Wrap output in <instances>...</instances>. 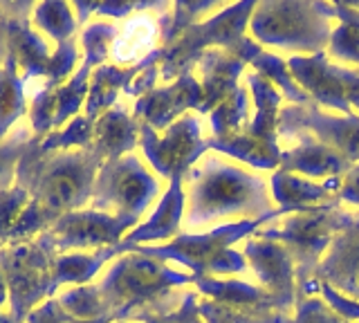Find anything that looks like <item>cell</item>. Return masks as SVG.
I'll list each match as a JSON object with an SVG mask.
<instances>
[{
	"instance_id": "1",
	"label": "cell",
	"mask_w": 359,
	"mask_h": 323,
	"mask_svg": "<svg viewBox=\"0 0 359 323\" xmlns=\"http://www.w3.org/2000/svg\"><path fill=\"white\" fill-rule=\"evenodd\" d=\"M34 137L16 169V182L29 195V205L16 220L7 245L27 242L50 231L61 216L90 205L97 173L104 160L93 149L39 153Z\"/></svg>"
},
{
	"instance_id": "2",
	"label": "cell",
	"mask_w": 359,
	"mask_h": 323,
	"mask_svg": "<svg viewBox=\"0 0 359 323\" xmlns=\"http://www.w3.org/2000/svg\"><path fill=\"white\" fill-rule=\"evenodd\" d=\"M196 276L177 272L168 263L140 252H126L108 267L97 283L112 321H137L166 317L180 308L184 296H175L180 285H194Z\"/></svg>"
},
{
	"instance_id": "3",
	"label": "cell",
	"mask_w": 359,
	"mask_h": 323,
	"mask_svg": "<svg viewBox=\"0 0 359 323\" xmlns=\"http://www.w3.org/2000/svg\"><path fill=\"white\" fill-rule=\"evenodd\" d=\"M200 162L184 177V182H189V188H184V225L189 229L207 227L229 216H247V220H252L274 211L263 177L220 158H202Z\"/></svg>"
},
{
	"instance_id": "4",
	"label": "cell",
	"mask_w": 359,
	"mask_h": 323,
	"mask_svg": "<svg viewBox=\"0 0 359 323\" xmlns=\"http://www.w3.org/2000/svg\"><path fill=\"white\" fill-rule=\"evenodd\" d=\"M256 5L258 3L254 0L227 5L207 20L184 29L168 48H162V81H175L184 74H194V68L207 50H227L247 65H252V61L265 52L254 39L245 36Z\"/></svg>"
},
{
	"instance_id": "5",
	"label": "cell",
	"mask_w": 359,
	"mask_h": 323,
	"mask_svg": "<svg viewBox=\"0 0 359 323\" xmlns=\"http://www.w3.org/2000/svg\"><path fill=\"white\" fill-rule=\"evenodd\" d=\"M285 209H274L261 218L238 220L229 225H220L207 233H180L166 245H137L130 247L140 254L164 263H180L189 267L194 276H220V274H238L247 270V259L243 252H236L233 245L245 240L250 233H256L265 222L285 216ZM128 249V252H130Z\"/></svg>"
},
{
	"instance_id": "6",
	"label": "cell",
	"mask_w": 359,
	"mask_h": 323,
	"mask_svg": "<svg viewBox=\"0 0 359 323\" xmlns=\"http://www.w3.org/2000/svg\"><path fill=\"white\" fill-rule=\"evenodd\" d=\"M258 46H274L303 54H319L330 43V20L308 0H263L250 20Z\"/></svg>"
},
{
	"instance_id": "7",
	"label": "cell",
	"mask_w": 359,
	"mask_h": 323,
	"mask_svg": "<svg viewBox=\"0 0 359 323\" xmlns=\"http://www.w3.org/2000/svg\"><path fill=\"white\" fill-rule=\"evenodd\" d=\"M355 222V214L339 207H325L310 214H294L278 227L258 229V238L276 240L285 245L297 265V287L317 278V267L323 261V252L330 249L332 240ZM297 289V296H299Z\"/></svg>"
},
{
	"instance_id": "8",
	"label": "cell",
	"mask_w": 359,
	"mask_h": 323,
	"mask_svg": "<svg viewBox=\"0 0 359 323\" xmlns=\"http://www.w3.org/2000/svg\"><path fill=\"white\" fill-rule=\"evenodd\" d=\"M59 256L50 231L0 249V270L9 289V315L25 323L29 312L52 298V265Z\"/></svg>"
},
{
	"instance_id": "9",
	"label": "cell",
	"mask_w": 359,
	"mask_h": 323,
	"mask_svg": "<svg viewBox=\"0 0 359 323\" xmlns=\"http://www.w3.org/2000/svg\"><path fill=\"white\" fill-rule=\"evenodd\" d=\"M160 195V182L137 155L104 162L97 173L90 209L112 216L142 218Z\"/></svg>"
},
{
	"instance_id": "10",
	"label": "cell",
	"mask_w": 359,
	"mask_h": 323,
	"mask_svg": "<svg viewBox=\"0 0 359 323\" xmlns=\"http://www.w3.org/2000/svg\"><path fill=\"white\" fill-rule=\"evenodd\" d=\"M140 149L153 171L171 180L177 175L187 177V173L209 153V144L202 139L200 119L194 113H187L168 126L162 137L149 124H142Z\"/></svg>"
},
{
	"instance_id": "11",
	"label": "cell",
	"mask_w": 359,
	"mask_h": 323,
	"mask_svg": "<svg viewBox=\"0 0 359 323\" xmlns=\"http://www.w3.org/2000/svg\"><path fill=\"white\" fill-rule=\"evenodd\" d=\"M287 68L317 106L339 110L344 115H355L353 110H359V68L334 65L325 52L290 57Z\"/></svg>"
},
{
	"instance_id": "12",
	"label": "cell",
	"mask_w": 359,
	"mask_h": 323,
	"mask_svg": "<svg viewBox=\"0 0 359 323\" xmlns=\"http://www.w3.org/2000/svg\"><path fill=\"white\" fill-rule=\"evenodd\" d=\"M278 135H310L348 162H359V115H328L310 102L306 106H285L278 113Z\"/></svg>"
},
{
	"instance_id": "13",
	"label": "cell",
	"mask_w": 359,
	"mask_h": 323,
	"mask_svg": "<svg viewBox=\"0 0 359 323\" xmlns=\"http://www.w3.org/2000/svg\"><path fill=\"white\" fill-rule=\"evenodd\" d=\"M140 225L137 218L112 216L95 209L70 211L50 227L56 252L119 247L121 240Z\"/></svg>"
},
{
	"instance_id": "14",
	"label": "cell",
	"mask_w": 359,
	"mask_h": 323,
	"mask_svg": "<svg viewBox=\"0 0 359 323\" xmlns=\"http://www.w3.org/2000/svg\"><path fill=\"white\" fill-rule=\"evenodd\" d=\"M243 256L252 265L263 289L276 296L290 312L297 310V265L285 245L265 238L245 242Z\"/></svg>"
},
{
	"instance_id": "15",
	"label": "cell",
	"mask_w": 359,
	"mask_h": 323,
	"mask_svg": "<svg viewBox=\"0 0 359 323\" xmlns=\"http://www.w3.org/2000/svg\"><path fill=\"white\" fill-rule=\"evenodd\" d=\"M202 106V88L194 74H184L171 85L153 88L135 102L133 117L149 124L155 132L166 130L189 110H200Z\"/></svg>"
},
{
	"instance_id": "16",
	"label": "cell",
	"mask_w": 359,
	"mask_h": 323,
	"mask_svg": "<svg viewBox=\"0 0 359 323\" xmlns=\"http://www.w3.org/2000/svg\"><path fill=\"white\" fill-rule=\"evenodd\" d=\"M269 188H272V198L287 214H310L325 207H339L341 202V177H330L323 184H317L278 169L269 180Z\"/></svg>"
},
{
	"instance_id": "17",
	"label": "cell",
	"mask_w": 359,
	"mask_h": 323,
	"mask_svg": "<svg viewBox=\"0 0 359 323\" xmlns=\"http://www.w3.org/2000/svg\"><path fill=\"white\" fill-rule=\"evenodd\" d=\"M184 211H187V191H184V177H171V184L164 191L160 205L155 207L151 218L135 227L126 238L121 240L119 252L126 254L130 247L146 242H160L180 236V227L184 222Z\"/></svg>"
},
{
	"instance_id": "18",
	"label": "cell",
	"mask_w": 359,
	"mask_h": 323,
	"mask_svg": "<svg viewBox=\"0 0 359 323\" xmlns=\"http://www.w3.org/2000/svg\"><path fill=\"white\" fill-rule=\"evenodd\" d=\"M162 63V48H157L155 52H151L149 57L142 59L135 65H126L121 68L117 63H106L101 68L93 70L90 74V90H88V99H86V117L90 121H97L101 115L110 110L112 106H117V97L119 92H128L133 81L137 76L151 68V65H160Z\"/></svg>"
},
{
	"instance_id": "19",
	"label": "cell",
	"mask_w": 359,
	"mask_h": 323,
	"mask_svg": "<svg viewBox=\"0 0 359 323\" xmlns=\"http://www.w3.org/2000/svg\"><path fill=\"white\" fill-rule=\"evenodd\" d=\"M317 278L346 298L359 301V214L353 225L332 240L317 267Z\"/></svg>"
},
{
	"instance_id": "20",
	"label": "cell",
	"mask_w": 359,
	"mask_h": 323,
	"mask_svg": "<svg viewBox=\"0 0 359 323\" xmlns=\"http://www.w3.org/2000/svg\"><path fill=\"white\" fill-rule=\"evenodd\" d=\"M245 61L233 57L227 50H207L198 61L202 74V106L198 113L209 115L213 108L220 106L229 95L238 90V79L245 70Z\"/></svg>"
},
{
	"instance_id": "21",
	"label": "cell",
	"mask_w": 359,
	"mask_h": 323,
	"mask_svg": "<svg viewBox=\"0 0 359 323\" xmlns=\"http://www.w3.org/2000/svg\"><path fill=\"white\" fill-rule=\"evenodd\" d=\"M301 139L299 146L280 153V171L308 175V177H341L353 169V162H348L344 155L328 149L319 139L310 135H297Z\"/></svg>"
},
{
	"instance_id": "22",
	"label": "cell",
	"mask_w": 359,
	"mask_h": 323,
	"mask_svg": "<svg viewBox=\"0 0 359 323\" xmlns=\"http://www.w3.org/2000/svg\"><path fill=\"white\" fill-rule=\"evenodd\" d=\"M142 121L135 119L123 106H112L95 121L93 151L104 162L126 158L140 146Z\"/></svg>"
},
{
	"instance_id": "23",
	"label": "cell",
	"mask_w": 359,
	"mask_h": 323,
	"mask_svg": "<svg viewBox=\"0 0 359 323\" xmlns=\"http://www.w3.org/2000/svg\"><path fill=\"white\" fill-rule=\"evenodd\" d=\"M168 12V9H166ZM164 12H142L130 16L126 27L119 29V34L112 43V57L119 63H140L149 57L151 52L162 48V29H160V16Z\"/></svg>"
},
{
	"instance_id": "24",
	"label": "cell",
	"mask_w": 359,
	"mask_h": 323,
	"mask_svg": "<svg viewBox=\"0 0 359 323\" xmlns=\"http://www.w3.org/2000/svg\"><path fill=\"white\" fill-rule=\"evenodd\" d=\"M119 247H104L90 254H59L52 265V298L61 285H90L106 263L119 259Z\"/></svg>"
},
{
	"instance_id": "25",
	"label": "cell",
	"mask_w": 359,
	"mask_h": 323,
	"mask_svg": "<svg viewBox=\"0 0 359 323\" xmlns=\"http://www.w3.org/2000/svg\"><path fill=\"white\" fill-rule=\"evenodd\" d=\"M247 83H250V90H252L256 115L252 117V121L247 124V128L243 132H247V135L258 142L276 146L278 144V113H280V102H283V97H280V92L272 83L256 72L247 76Z\"/></svg>"
},
{
	"instance_id": "26",
	"label": "cell",
	"mask_w": 359,
	"mask_h": 323,
	"mask_svg": "<svg viewBox=\"0 0 359 323\" xmlns=\"http://www.w3.org/2000/svg\"><path fill=\"white\" fill-rule=\"evenodd\" d=\"M198 292L205 294L218 303H231V305H274L283 310L292 317V312L280 303L276 296H272L263 287H256L252 283L238 281V278H218V276H196Z\"/></svg>"
},
{
	"instance_id": "27",
	"label": "cell",
	"mask_w": 359,
	"mask_h": 323,
	"mask_svg": "<svg viewBox=\"0 0 359 323\" xmlns=\"http://www.w3.org/2000/svg\"><path fill=\"white\" fill-rule=\"evenodd\" d=\"M207 144H209V151H216V153L227 155V158L241 160L247 166H252V169L278 171V166H280L278 144L272 146V144L258 142L247 135V132H238V135L222 137V139L211 137V139H207Z\"/></svg>"
},
{
	"instance_id": "28",
	"label": "cell",
	"mask_w": 359,
	"mask_h": 323,
	"mask_svg": "<svg viewBox=\"0 0 359 323\" xmlns=\"http://www.w3.org/2000/svg\"><path fill=\"white\" fill-rule=\"evenodd\" d=\"M25 83L27 81L18 70V61L9 50V57L0 68V142L7 139L16 121L27 115Z\"/></svg>"
},
{
	"instance_id": "29",
	"label": "cell",
	"mask_w": 359,
	"mask_h": 323,
	"mask_svg": "<svg viewBox=\"0 0 359 323\" xmlns=\"http://www.w3.org/2000/svg\"><path fill=\"white\" fill-rule=\"evenodd\" d=\"M205 323H292V317L274 305H231L218 301H198Z\"/></svg>"
},
{
	"instance_id": "30",
	"label": "cell",
	"mask_w": 359,
	"mask_h": 323,
	"mask_svg": "<svg viewBox=\"0 0 359 323\" xmlns=\"http://www.w3.org/2000/svg\"><path fill=\"white\" fill-rule=\"evenodd\" d=\"M32 25L34 29L45 32L50 39H54L56 48L67 41H74L79 29L72 3H63V0H43V3L34 5Z\"/></svg>"
},
{
	"instance_id": "31",
	"label": "cell",
	"mask_w": 359,
	"mask_h": 323,
	"mask_svg": "<svg viewBox=\"0 0 359 323\" xmlns=\"http://www.w3.org/2000/svg\"><path fill=\"white\" fill-rule=\"evenodd\" d=\"M213 137H231L238 135L250 124V92L245 88H238L233 95H229L220 106H216L209 113Z\"/></svg>"
},
{
	"instance_id": "32",
	"label": "cell",
	"mask_w": 359,
	"mask_h": 323,
	"mask_svg": "<svg viewBox=\"0 0 359 323\" xmlns=\"http://www.w3.org/2000/svg\"><path fill=\"white\" fill-rule=\"evenodd\" d=\"M252 68L256 70V74H261L263 79H267L274 88H278L280 97L287 99L292 106H306L312 102L308 92L294 81V76H292L285 59L276 57V54L263 52L261 57H256L252 61Z\"/></svg>"
},
{
	"instance_id": "33",
	"label": "cell",
	"mask_w": 359,
	"mask_h": 323,
	"mask_svg": "<svg viewBox=\"0 0 359 323\" xmlns=\"http://www.w3.org/2000/svg\"><path fill=\"white\" fill-rule=\"evenodd\" d=\"M90 74L93 68L88 63H81L72 74L70 81H65L63 85L54 88V97H56V121L54 126L56 130H61L67 121H72L76 115H81L79 110L86 106L88 90H90Z\"/></svg>"
},
{
	"instance_id": "34",
	"label": "cell",
	"mask_w": 359,
	"mask_h": 323,
	"mask_svg": "<svg viewBox=\"0 0 359 323\" xmlns=\"http://www.w3.org/2000/svg\"><path fill=\"white\" fill-rule=\"evenodd\" d=\"M227 5L216 3V0H209V3H175L171 5L166 14L160 16V29H162V48H168L171 43L177 41V36L182 34L184 29L198 23L200 16H205L209 12H220Z\"/></svg>"
},
{
	"instance_id": "35",
	"label": "cell",
	"mask_w": 359,
	"mask_h": 323,
	"mask_svg": "<svg viewBox=\"0 0 359 323\" xmlns=\"http://www.w3.org/2000/svg\"><path fill=\"white\" fill-rule=\"evenodd\" d=\"M56 301H59V305L67 312V315L79 321H97V319L110 317V312L104 303V296H101V289L95 283L76 285V287L56 296Z\"/></svg>"
},
{
	"instance_id": "36",
	"label": "cell",
	"mask_w": 359,
	"mask_h": 323,
	"mask_svg": "<svg viewBox=\"0 0 359 323\" xmlns=\"http://www.w3.org/2000/svg\"><path fill=\"white\" fill-rule=\"evenodd\" d=\"M95 137V121H90L86 115H76L72 121L61 130H54L43 142H39V153H56V151H79V149H93Z\"/></svg>"
},
{
	"instance_id": "37",
	"label": "cell",
	"mask_w": 359,
	"mask_h": 323,
	"mask_svg": "<svg viewBox=\"0 0 359 323\" xmlns=\"http://www.w3.org/2000/svg\"><path fill=\"white\" fill-rule=\"evenodd\" d=\"M76 14V23L83 25L93 16H108V18H130L142 12H166L171 9L168 3H121V0H106V3H88V0H76L72 3Z\"/></svg>"
},
{
	"instance_id": "38",
	"label": "cell",
	"mask_w": 359,
	"mask_h": 323,
	"mask_svg": "<svg viewBox=\"0 0 359 323\" xmlns=\"http://www.w3.org/2000/svg\"><path fill=\"white\" fill-rule=\"evenodd\" d=\"M117 34H119V27L115 23H106V20L90 23L81 32L83 63H88L93 70L101 68V65H106L110 52H112V43H115Z\"/></svg>"
},
{
	"instance_id": "39",
	"label": "cell",
	"mask_w": 359,
	"mask_h": 323,
	"mask_svg": "<svg viewBox=\"0 0 359 323\" xmlns=\"http://www.w3.org/2000/svg\"><path fill=\"white\" fill-rule=\"evenodd\" d=\"M32 139H34V135L25 126V128H18L14 135H9L7 139L0 142V191L14 186L18 162L22 160V155L27 153Z\"/></svg>"
},
{
	"instance_id": "40",
	"label": "cell",
	"mask_w": 359,
	"mask_h": 323,
	"mask_svg": "<svg viewBox=\"0 0 359 323\" xmlns=\"http://www.w3.org/2000/svg\"><path fill=\"white\" fill-rule=\"evenodd\" d=\"M56 121V97H54V88L45 85L34 95L32 106H29V130L36 139H45L48 135L56 130L54 126Z\"/></svg>"
},
{
	"instance_id": "41",
	"label": "cell",
	"mask_w": 359,
	"mask_h": 323,
	"mask_svg": "<svg viewBox=\"0 0 359 323\" xmlns=\"http://www.w3.org/2000/svg\"><path fill=\"white\" fill-rule=\"evenodd\" d=\"M27 205H29V195L18 184L0 191V249L7 247L9 233Z\"/></svg>"
},
{
	"instance_id": "42",
	"label": "cell",
	"mask_w": 359,
	"mask_h": 323,
	"mask_svg": "<svg viewBox=\"0 0 359 323\" xmlns=\"http://www.w3.org/2000/svg\"><path fill=\"white\" fill-rule=\"evenodd\" d=\"M328 50L330 57L353 63L359 68V27L351 23H341L339 27H334L330 34Z\"/></svg>"
},
{
	"instance_id": "43",
	"label": "cell",
	"mask_w": 359,
	"mask_h": 323,
	"mask_svg": "<svg viewBox=\"0 0 359 323\" xmlns=\"http://www.w3.org/2000/svg\"><path fill=\"white\" fill-rule=\"evenodd\" d=\"M292 323H353V321H348L339 312H334L325 301L317 296H308L297 301Z\"/></svg>"
},
{
	"instance_id": "44",
	"label": "cell",
	"mask_w": 359,
	"mask_h": 323,
	"mask_svg": "<svg viewBox=\"0 0 359 323\" xmlns=\"http://www.w3.org/2000/svg\"><path fill=\"white\" fill-rule=\"evenodd\" d=\"M25 323H115L110 317L106 319H97V321H79L74 317H70L67 312L59 305V301L56 298H48L43 301V303L29 312V317Z\"/></svg>"
},
{
	"instance_id": "45",
	"label": "cell",
	"mask_w": 359,
	"mask_h": 323,
	"mask_svg": "<svg viewBox=\"0 0 359 323\" xmlns=\"http://www.w3.org/2000/svg\"><path fill=\"white\" fill-rule=\"evenodd\" d=\"M317 292L323 296V301L328 303L334 312H339L341 317H346L348 321H359V301L346 298L344 294H339L337 289H332L328 283L319 281Z\"/></svg>"
},
{
	"instance_id": "46",
	"label": "cell",
	"mask_w": 359,
	"mask_h": 323,
	"mask_svg": "<svg viewBox=\"0 0 359 323\" xmlns=\"http://www.w3.org/2000/svg\"><path fill=\"white\" fill-rule=\"evenodd\" d=\"M164 319H168L171 323H205L200 317V312H198V294L187 292L180 308L173 310L171 315H166Z\"/></svg>"
},
{
	"instance_id": "47",
	"label": "cell",
	"mask_w": 359,
	"mask_h": 323,
	"mask_svg": "<svg viewBox=\"0 0 359 323\" xmlns=\"http://www.w3.org/2000/svg\"><path fill=\"white\" fill-rule=\"evenodd\" d=\"M339 200H344V202H348V205L359 207V164H353V169L344 175Z\"/></svg>"
},
{
	"instance_id": "48",
	"label": "cell",
	"mask_w": 359,
	"mask_h": 323,
	"mask_svg": "<svg viewBox=\"0 0 359 323\" xmlns=\"http://www.w3.org/2000/svg\"><path fill=\"white\" fill-rule=\"evenodd\" d=\"M160 79V65H151V68H146L137 79L133 81V85H130V90L126 92V95H130V97H144L146 92H151L153 88H155V81Z\"/></svg>"
},
{
	"instance_id": "49",
	"label": "cell",
	"mask_w": 359,
	"mask_h": 323,
	"mask_svg": "<svg viewBox=\"0 0 359 323\" xmlns=\"http://www.w3.org/2000/svg\"><path fill=\"white\" fill-rule=\"evenodd\" d=\"M334 16L341 20V23H351L355 27H359V12L357 9H353L348 3L344 5H334Z\"/></svg>"
},
{
	"instance_id": "50",
	"label": "cell",
	"mask_w": 359,
	"mask_h": 323,
	"mask_svg": "<svg viewBox=\"0 0 359 323\" xmlns=\"http://www.w3.org/2000/svg\"><path fill=\"white\" fill-rule=\"evenodd\" d=\"M9 57V36H7V23L0 16V68H3L5 59Z\"/></svg>"
},
{
	"instance_id": "51",
	"label": "cell",
	"mask_w": 359,
	"mask_h": 323,
	"mask_svg": "<svg viewBox=\"0 0 359 323\" xmlns=\"http://www.w3.org/2000/svg\"><path fill=\"white\" fill-rule=\"evenodd\" d=\"M9 303V289H7V281H5V274L0 270V308H5Z\"/></svg>"
},
{
	"instance_id": "52",
	"label": "cell",
	"mask_w": 359,
	"mask_h": 323,
	"mask_svg": "<svg viewBox=\"0 0 359 323\" xmlns=\"http://www.w3.org/2000/svg\"><path fill=\"white\" fill-rule=\"evenodd\" d=\"M0 323H16L14 317L9 315V312H5L3 308H0Z\"/></svg>"
},
{
	"instance_id": "53",
	"label": "cell",
	"mask_w": 359,
	"mask_h": 323,
	"mask_svg": "<svg viewBox=\"0 0 359 323\" xmlns=\"http://www.w3.org/2000/svg\"><path fill=\"white\" fill-rule=\"evenodd\" d=\"M142 323H171V321L164 319V317H149V319H144Z\"/></svg>"
},
{
	"instance_id": "54",
	"label": "cell",
	"mask_w": 359,
	"mask_h": 323,
	"mask_svg": "<svg viewBox=\"0 0 359 323\" xmlns=\"http://www.w3.org/2000/svg\"><path fill=\"white\" fill-rule=\"evenodd\" d=\"M115 323H128V321H115Z\"/></svg>"
}]
</instances>
